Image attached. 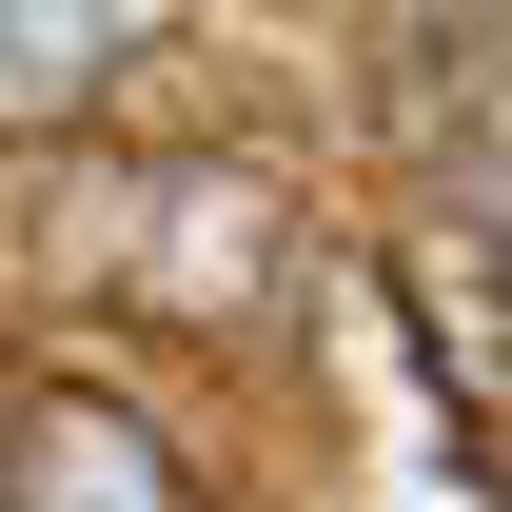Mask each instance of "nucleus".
<instances>
[{"label": "nucleus", "mask_w": 512, "mask_h": 512, "mask_svg": "<svg viewBox=\"0 0 512 512\" xmlns=\"http://www.w3.org/2000/svg\"><path fill=\"white\" fill-rule=\"evenodd\" d=\"M20 512H178V453L119 394H20Z\"/></svg>", "instance_id": "f03ea898"}, {"label": "nucleus", "mask_w": 512, "mask_h": 512, "mask_svg": "<svg viewBox=\"0 0 512 512\" xmlns=\"http://www.w3.org/2000/svg\"><path fill=\"white\" fill-rule=\"evenodd\" d=\"M394 296H414V335H434V375L493 414L512 394V237L434 197V217H394Z\"/></svg>", "instance_id": "f257e3e1"}]
</instances>
